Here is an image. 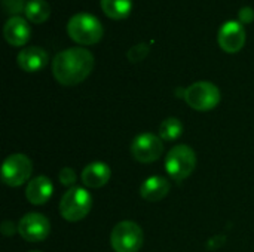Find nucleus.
I'll return each mask as SVG.
<instances>
[{"label": "nucleus", "instance_id": "nucleus-5", "mask_svg": "<svg viewBox=\"0 0 254 252\" xmlns=\"http://www.w3.org/2000/svg\"><path fill=\"white\" fill-rule=\"evenodd\" d=\"M110 244L115 252H138L144 244V233L137 223L121 221L112 230Z\"/></svg>", "mask_w": 254, "mask_h": 252}, {"label": "nucleus", "instance_id": "nucleus-1", "mask_svg": "<svg viewBox=\"0 0 254 252\" xmlns=\"http://www.w3.org/2000/svg\"><path fill=\"white\" fill-rule=\"evenodd\" d=\"M94 65V55L88 49L70 48L55 55L52 61V73L60 85L74 86L92 73Z\"/></svg>", "mask_w": 254, "mask_h": 252}, {"label": "nucleus", "instance_id": "nucleus-16", "mask_svg": "<svg viewBox=\"0 0 254 252\" xmlns=\"http://www.w3.org/2000/svg\"><path fill=\"white\" fill-rule=\"evenodd\" d=\"M101 9L110 19H125L132 9V0H101Z\"/></svg>", "mask_w": 254, "mask_h": 252}, {"label": "nucleus", "instance_id": "nucleus-3", "mask_svg": "<svg viewBox=\"0 0 254 252\" xmlns=\"http://www.w3.org/2000/svg\"><path fill=\"white\" fill-rule=\"evenodd\" d=\"M91 209L92 196L83 187H70L60 201V214L70 223L83 220Z\"/></svg>", "mask_w": 254, "mask_h": 252}, {"label": "nucleus", "instance_id": "nucleus-15", "mask_svg": "<svg viewBox=\"0 0 254 252\" xmlns=\"http://www.w3.org/2000/svg\"><path fill=\"white\" fill-rule=\"evenodd\" d=\"M170 183L161 175L149 177L140 187V196L147 202H159L170 193Z\"/></svg>", "mask_w": 254, "mask_h": 252}, {"label": "nucleus", "instance_id": "nucleus-11", "mask_svg": "<svg viewBox=\"0 0 254 252\" xmlns=\"http://www.w3.org/2000/svg\"><path fill=\"white\" fill-rule=\"evenodd\" d=\"M48 52L39 46H28L24 48L18 53V65L21 70L27 73H36L40 71L46 64H48Z\"/></svg>", "mask_w": 254, "mask_h": 252}, {"label": "nucleus", "instance_id": "nucleus-14", "mask_svg": "<svg viewBox=\"0 0 254 252\" xmlns=\"http://www.w3.org/2000/svg\"><path fill=\"white\" fill-rule=\"evenodd\" d=\"M4 39L12 46H22L30 39L28 22L21 16H10L3 28Z\"/></svg>", "mask_w": 254, "mask_h": 252}, {"label": "nucleus", "instance_id": "nucleus-17", "mask_svg": "<svg viewBox=\"0 0 254 252\" xmlns=\"http://www.w3.org/2000/svg\"><path fill=\"white\" fill-rule=\"evenodd\" d=\"M25 18L34 24H42L48 21L51 15V7L45 0H30L25 6Z\"/></svg>", "mask_w": 254, "mask_h": 252}, {"label": "nucleus", "instance_id": "nucleus-8", "mask_svg": "<svg viewBox=\"0 0 254 252\" xmlns=\"http://www.w3.org/2000/svg\"><path fill=\"white\" fill-rule=\"evenodd\" d=\"M164 153L162 140L150 132L137 135L131 143V154L140 163H152Z\"/></svg>", "mask_w": 254, "mask_h": 252}, {"label": "nucleus", "instance_id": "nucleus-18", "mask_svg": "<svg viewBox=\"0 0 254 252\" xmlns=\"http://www.w3.org/2000/svg\"><path fill=\"white\" fill-rule=\"evenodd\" d=\"M183 134V125L177 117H167L159 125V138L164 141H174Z\"/></svg>", "mask_w": 254, "mask_h": 252}, {"label": "nucleus", "instance_id": "nucleus-12", "mask_svg": "<svg viewBox=\"0 0 254 252\" xmlns=\"http://www.w3.org/2000/svg\"><path fill=\"white\" fill-rule=\"evenodd\" d=\"M54 193L52 181L45 177L39 175L28 181L25 189V198L31 205H45Z\"/></svg>", "mask_w": 254, "mask_h": 252}, {"label": "nucleus", "instance_id": "nucleus-24", "mask_svg": "<svg viewBox=\"0 0 254 252\" xmlns=\"http://www.w3.org/2000/svg\"><path fill=\"white\" fill-rule=\"evenodd\" d=\"M31 252H40V251H31Z\"/></svg>", "mask_w": 254, "mask_h": 252}, {"label": "nucleus", "instance_id": "nucleus-7", "mask_svg": "<svg viewBox=\"0 0 254 252\" xmlns=\"http://www.w3.org/2000/svg\"><path fill=\"white\" fill-rule=\"evenodd\" d=\"M31 172L33 163L25 154H10L1 165V181L9 187H19L30 180Z\"/></svg>", "mask_w": 254, "mask_h": 252}, {"label": "nucleus", "instance_id": "nucleus-6", "mask_svg": "<svg viewBox=\"0 0 254 252\" xmlns=\"http://www.w3.org/2000/svg\"><path fill=\"white\" fill-rule=\"evenodd\" d=\"M186 104L196 111H210L220 102V91L211 82H196L185 88Z\"/></svg>", "mask_w": 254, "mask_h": 252}, {"label": "nucleus", "instance_id": "nucleus-19", "mask_svg": "<svg viewBox=\"0 0 254 252\" xmlns=\"http://www.w3.org/2000/svg\"><path fill=\"white\" fill-rule=\"evenodd\" d=\"M149 50H150V48L146 45V43H137V45H134L128 52H127V58H128V61L129 62H140V61H143L147 55H149Z\"/></svg>", "mask_w": 254, "mask_h": 252}, {"label": "nucleus", "instance_id": "nucleus-13", "mask_svg": "<svg viewBox=\"0 0 254 252\" xmlns=\"http://www.w3.org/2000/svg\"><path fill=\"white\" fill-rule=\"evenodd\" d=\"M110 168L104 162H92L86 165L80 174V180L83 186L89 189H101L110 180Z\"/></svg>", "mask_w": 254, "mask_h": 252}, {"label": "nucleus", "instance_id": "nucleus-2", "mask_svg": "<svg viewBox=\"0 0 254 252\" xmlns=\"http://www.w3.org/2000/svg\"><path fill=\"white\" fill-rule=\"evenodd\" d=\"M67 33L76 43L82 46H91L101 40L104 30L97 16L91 13H76L67 24Z\"/></svg>", "mask_w": 254, "mask_h": 252}, {"label": "nucleus", "instance_id": "nucleus-20", "mask_svg": "<svg viewBox=\"0 0 254 252\" xmlns=\"http://www.w3.org/2000/svg\"><path fill=\"white\" fill-rule=\"evenodd\" d=\"M3 10L9 15H18L25 10V0H1Z\"/></svg>", "mask_w": 254, "mask_h": 252}, {"label": "nucleus", "instance_id": "nucleus-4", "mask_svg": "<svg viewBox=\"0 0 254 252\" xmlns=\"http://www.w3.org/2000/svg\"><path fill=\"white\" fill-rule=\"evenodd\" d=\"M196 166V154L195 151L186 146L179 144L174 146L165 157V169L168 175L176 181L186 180Z\"/></svg>", "mask_w": 254, "mask_h": 252}, {"label": "nucleus", "instance_id": "nucleus-10", "mask_svg": "<svg viewBox=\"0 0 254 252\" xmlns=\"http://www.w3.org/2000/svg\"><path fill=\"white\" fill-rule=\"evenodd\" d=\"M246 30L240 21H228L219 30V45L228 53L240 52L246 45Z\"/></svg>", "mask_w": 254, "mask_h": 252}, {"label": "nucleus", "instance_id": "nucleus-21", "mask_svg": "<svg viewBox=\"0 0 254 252\" xmlns=\"http://www.w3.org/2000/svg\"><path fill=\"white\" fill-rule=\"evenodd\" d=\"M58 178L61 181V184L67 186V187H71L74 183H76V172L71 169V168H63L58 174Z\"/></svg>", "mask_w": 254, "mask_h": 252}, {"label": "nucleus", "instance_id": "nucleus-22", "mask_svg": "<svg viewBox=\"0 0 254 252\" xmlns=\"http://www.w3.org/2000/svg\"><path fill=\"white\" fill-rule=\"evenodd\" d=\"M238 19L241 24H252L254 21V9L250 6H244L238 12Z\"/></svg>", "mask_w": 254, "mask_h": 252}, {"label": "nucleus", "instance_id": "nucleus-9", "mask_svg": "<svg viewBox=\"0 0 254 252\" xmlns=\"http://www.w3.org/2000/svg\"><path fill=\"white\" fill-rule=\"evenodd\" d=\"M49 220L37 212H30L24 215L18 223V233L27 242H42L49 236Z\"/></svg>", "mask_w": 254, "mask_h": 252}, {"label": "nucleus", "instance_id": "nucleus-23", "mask_svg": "<svg viewBox=\"0 0 254 252\" xmlns=\"http://www.w3.org/2000/svg\"><path fill=\"white\" fill-rule=\"evenodd\" d=\"M0 230H1V233H3L4 236H12L15 232H18V226H15L12 221H4V223L1 224Z\"/></svg>", "mask_w": 254, "mask_h": 252}]
</instances>
